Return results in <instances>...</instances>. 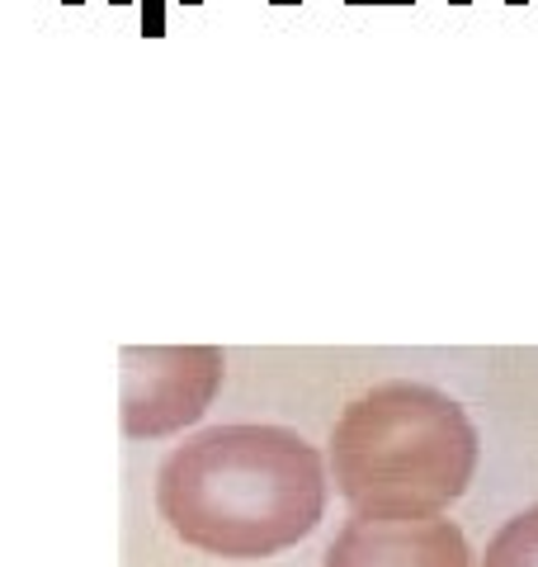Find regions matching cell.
Returning a JSON list of instances; mask_svg holds the SVG:
<instances>
[{
    "label": "cell",
    "instance_id": "6da1fadb",
    "mask_svg": "<svg viewBox=\"0 0 538 567\" xmlns=\"http://www.w3.org/2000/svg\"><path fill=\"white\" fill-rule=\"evenodd\" d=\"M166 525L213 558H275L327 516V464L289 425H208L156 473Z\"/></svg>",
    "mask_w": 538,
    "mask_h": 567
},
{
    "label": "cell",
    "instance_id": "7a4b0ae2",
    "mask_svg": "<svg viewBox=\"0 0 538 567\" xmlns=\"http://www.w3.org/2000/svg\"><path fill=\"white\" fill-rule=\"evenodd\" d=\"M327 473L364 520H430L468 492L477 425L430 383H379L340 412Z\"/></svg>",
    "mask_w": 538,
    "mask_h": 567
},
{
    "label": "cell",
    "instance_id": "3957f363",
    "mask_svg": "<svg viewBox=\"0 0 538 567\" xmlns=\"http://www.w3.org/2000/svg\"><path fill=\"white\" fill-rule=\"evenodd\" d=\"M123 435L161 440L199 421L223 388L218 346H123Z\"/></svg>",
    "mask_w": 538,
    "mask_h": 567
},
{
    "label": "cell",
    "instance_id": "277c9868",
    "mask_svg": "<svg viewBox=\"0 0 538 567\" xmlns=\"http://www.w3.org/2000/svg\"><path fill=\"white\" fill-rule=\"evenodd\" d=\"M327 567H473L463 529L444 516L430 520H364L340 525Z\"/></svg>",
    "mask_w": 538,
    "mask_h": 567
},
{
    "label": "cell",
    "instance_id": "5b68a950",
    "mask_svg": "<svg viewBox=\"0 0 538 567\" xmlns=\"http://www.w3.org/2000/svg\"><path fill=\"white\" fill-rule=\"evenodd\" d=\"M482 567H538V506L519 511L515 520L496 529Z\"/></svg>",
    "mask_w": 538,
    "mask_h": 567
},
{
    "label": "cell",
    "instance_id": "8992f818",
    "mask_svg": "<svg viewBox=\"0 0 538 567\" xmlns=\"http://www.w3.org/2000/svg\"><path fill=\"white\" fill-rule=\"evenodd\" d=\"M137 10H142V39H166L170 0H137Z\"/></svg>",
    "mask_w": 538,
    "mask_h": 567
},
{
    "label": "cell",
    "instance_id": "52a82bcc",
    "mask_svg": "<svg viewBox=\"0 0 538 567\" xmlns=\"http://www.w3.org/2000/svg\"><path fill=\"white\" fill-rule=\"evenodd\" d=\"M345 6H421V0H345Z\"/></svg>",
    "mask_w": 538,
    "mask_h": 567
},
{
    "label": "cell",
    "instance_id": "ba28073f",
    "mask_svg": "<svg viewBox=\"0 0 538 567\" xmlns=\"http://www.w3.org/2000/svg\"><path fill=\"white\" fill-rule=\"evenodd\" d=\"M454 10H463V6H473V0H448ZM510 6H525V0H510Z\"/></svg>",
    "mask_w": 538,
    "mask_h": 567
},
{
    "label": "cell",
    "instance_id": "9c48e42d",
    "mask_svg": "<svg viewBox=\"0 0 538 567\" xmlns=\"http://www.w3.org/2000/svg\"><path fill=\"white\" fill-rule=\"evenodd\" d=\"M265 6H308V0H265Z\"/></svg>",
    "mask_w": 538,
    "mask_h": 567
},
{
    "label": "cell",
    "instance_id": "30bf717a",
    "mask_svg": "<svg viewBox=\"0 0 538 567\" xmlns=\"http://www.w3.org/2000/svg\"><path fill=\"white\" fill-rule=\"evenodd\" d=\"M170 6H189L194 10V6H208V0H170Z\"/></svg>",
    "mask_w": 538,
    "mask_h": 567
},
{
    "label": "cell",
    "instance_id": "8fae6325",
    "mask_svg": "<svg viewBox=\"0 0 538 567\" xmlns=\"http://www.w3.org/2000/svg\"><path fill=\"white\" fill-rule=\"evenodd\" d=\"M110 6H137V0H110Z\"/></svg>",
    "mask_w": 538,
    "mask_h": 567
},
{
    "label": "cell",
    "instance_id": "7c38bea8",
    "mask_svg": "<svg viewBox=\"0 0 538 567\" xmlns=\"http://www.w3.org/2000/svg\"><path fill=\"white\" fill-rule=\"evenodd\" d=\"M62 6H85V0H62Z\"/></svg>",
    "mask_w": 538,
    "mask_h": 567
}]
</instances>
